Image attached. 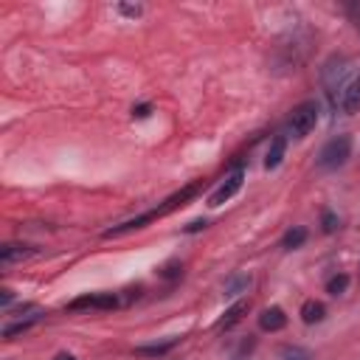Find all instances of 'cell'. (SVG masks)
Instances as JSON below:
<instances>
[{"label":"cell","instance_id":"15","mask_svg":"<svg viewBox=\"0 0 360 360\" xmlns=\"http://www.w3.org/2000/svg\"><path fill=\"white\" fill-rule=\"evenodd\" d=\"M346 287H349V276H346V273H335V276L326 281V292H329V295H340V292H346Z\"/></svg>","mask_w":360,"mask_h":360},{"label":"cell","instance_id":"16","mask_svg":"<svg viewBox=\"0 0 360 360\" xmlns=\"http://www.w3.org/2000/svg\"><path fill=\"white\" fill-rule=\"evenodd\" d=\"M248 287H250V276H233V278L225 281V295H236Z\"/></svg>","mask_w":360,"mask_h":360},{"label":"cell","instance_id":"11","mask_svg":"<svg viewBox=\"0 0 360 360\" xmlns=\"http://www.w3.org/2000/svg\"><path fill=\"white\" fill-rule=\"evenodd\" d=\"M284 152H287V138L284 135H276L267 155H264V169H276L281 160H284Z\"/></svg>","mask_w":360,"mask_h":360},{"label":"cell","instance_id":"9","mask_svg":"<svg viewBox=\"0 0 360 360\" xmlns=\"http://www.w3.org/2000/svg\"><path fill=\"white\" fill-rule=\"evenodd\" d=\"M37 250L31 248V245H20V242H6L3 248H0V262L3 264H14V262H25V259H31Z\"/></svg>","mask_w":360,"mask_h":360},{"label":"cell","instance_id":"1","mask_svg":"<svg viewBox=\"0 0 360 360\" xmlns=\"http://www.w3.org/2000/svg\"><path fill=\"white\" fill-rule=\"evenodd\" d=\"M349 155H352V135H335L332 141H326L323 146H321V152H318V166L321 169H338V166H343L346 160H349Z\"/></svg>","mask_w":360,"mask_h":360},{"label":"cell","instance_id":"4","mask_svg":"<svg viewBox=\"0 0 360 360\" xmlns=\"http://www.w3.org/2000/svg\"><path fill=\"white\" fill-rule=\"evenodd\" d=\"M242 180H245V172H242V169L231 172V174H228V177L208 194V205H211V208H219L222 202H228V200L242 188Z\"/></svg>","mask_w":360,"mask_h":360},{"label":"cell","instance_id":"2","mask_svg":"<svg viewBox=\"0 0 360 360\" xmlns=\"http://www.w3.org/2000/svg\"><path fill=\"white\" fill-rule=\"evenodd\" d=\"M318 124V104L315 101H301L290 118H287V135L292 138H307Z\"/></svg>","mask_w":360,"mask_h":360},{"label":"cell","instance_id":"6","mask_svg":"<svg viewBox=\"0 0 360 360\" xmlns=\"http://www.w3.org/2000/svg\"><path fill=\"white\" fill-rule=\"evenodd\" d=\"M340 110L349 112V115L360 110V73H354L352 82L340 90Z\"/></svg>","mask_w":360,"mask_h":360},{"label":"cell","instance_id":"7","mask_svg":"<svg viewBox=\"0 0 360 360\" xmlns=\"http://www.w3.org/2000/svg\"><path fill=\"white\" fill-rule=\"evenodd\" d=\"M155 217H158V211H146V214H138V217H132V219H127V222H121V225H112V228H107V231H104V239H112V236H121V233L138 231V228H143L146 222H152Z\"/></svg>","mask_w":360,"mask_h":360},{"label":"cell","instance_id":"3","mask_svg":"<svg viewBox=\"0 0 360 360\" xmlns=\"http://www.w3.org/2000/svg\"><path fill=\"white\" fill-rule=\"evenodd\" d=\"M45 312L39 309V307H34V304H25V307H20V318L14 321V323H6L3 326V338L6 340H14L17 335H22V332H28L39 318H42Z\"/></svg>","mask_w":360,"mask_h":360},{"label":"cell","instance_id":"19","mask_svg":"<svg viewBox=\"0 0 360 360\" xmlns=\"http://www.w3.org/2000/svg\"><path fill=\"white\" fill-rule=\"evenodd\" d=\"M118 11H121L124 17H138V14L143 11V6H138V3H135V6H132V3H118Z\"/></svg>","mask_w":360,"mask_h":360},{"label":"cell","instance_id":"12","mask_svg":"<svg viewBox=\"0 0 360 360\" xmlns=\"http://www.w3.org/2000/svg\"><path fill=\"white\" fill-rule=\"evenodd\" d=\"M323 318H326V307H323V301L309 298V301L301 304V321H304V323H321Z\"/></svg>","mask_w":360,"mask_h":360},{"label":"cell","instance_id":"22","mask_svg":"<svg viewBox=\"0 0 360 360\" xmlns=\"http://www.w3.org/2000/svg\"><path fill=\"white\" fill-rule=\"evenodd\" d=\"M11 298H14V292H11L8 287H3V290H0V304H3V307H8V304H11Z\"/></svg>","mask_w":360,"mask_h":360},{"label":"cell","instance_id":"18","mask_svg":"<svg viewBox=\"0 0 360 360\" xmlns=\"http://www.w3.org/2000/svg\"><path fill=\"white\" fill-rule=\"evenodd\" d=\"M321 228H323V233L338 231V217H335L332 211H323V217H321Z\"/></svg>","mask_w":360,"mask_h":360},{"label":"cell","instance_id":"20","mask_svg":"<svg viewBox=\"0 0 360 360\" xmlns=\"http://www.w3.org/2000/svg\"><path fill=\"white\" fill-rule=\"evenodd\" d=\"M152 112V104H138V107H132V118H146Z\"/></svg>","mask_w":360,"mask_h":360},{"label":"cell","instance_id":"17","mask_svg":"<svg viewBox=\"0 0 360 360\" xmlns=\"http://www.w3.org/2000/svg\"><path fill=\"white\" fill-rule=\"evenodd\" d=\"M278 360H309V352L301 349V346H281Z\"/></svg>","mask_w":360,"mask_h":360},{"label":"cell","instance_id":"23","mask_svg":"<svg viewBox=\"0 0 360 360\" xmlns=\"http://www.w3.org/2000/svg\"><path fill=\"white\" fill-rule=\"evenodd\" d=\"M53 360H76V357H73V354H70V352H59V354H56V357H53Z\"/></svg>","mask_w":360,"mask_h":360},{"label":"cell","instance_id":"8","mask_svg":"<svg viewBox=\"0 0 360 360\" xmlns=\"http://www.w3.org/2000/svg\"><path fill=\"white\" fill-rule=\"evenodd\" d=\"M284 326H287V315H284L281 307H267V309H262V315H259V329H262V332H281Z\"/></svg>","mask_w":360,"mask_h":360},{"label":"cell","instance_id":"10","mask_svg":"<svg viewBox=\"0 0 360 360\" xmlns=\"http://www.w3.org/2000/svg\"><path fill=\"white\" fill-rule=\"evenodd\" d=\"M250 309V301L248 298H239L236 304H231L228 309H225V315L217 321V329H231L233 323H239L242 318H245V312Z\"/></svg>","mask_w":360,"mask_h":360},{"label":"cell","instance_id":"5","mask_svg":"<svg viewBox=\"0 0 360 360\" xmlns=\"http://www.w3.org/2000/svg\"><path fill=\"white\" fill-rule=\"evenodd\" d=\"M115 307H118V298L112 292H90V295L73 298L68 304L70 312H79V309H115Z\"/></svg>","mask_w":360,"mask_h":360},{"label":"cell","instance_id":"14","mask_svg":"<svg viewBox=\"0 0 360 360\" xmlns=\"http://www.w3.org/2000/svg\"><path fill=\"white\" fill-rule=\"evenodd\" d=\"M174 343H177V338H172V340H166V343H152V346H138L135 349V354H143V357H163L169 349H174Z\"/></svg>","mask_w":360,"mask_h":360},{"label":"cell","instance_id":"13","mask_svg":"<svg viewBox=\"0 0 360 360\" xmlns=\"http://www.w3.org/2000/svg\"><path fill=\"white\" fill-rule=\"evenodd\" d=\"M307 242V228H301V225H295V228H290L284 236H281V248L284 250H292V248H301Z\"/></svg>","mask_w":360,"mask_h":360},{"label":"cell","instance_id":"21","mask_svg":"<svg viewBox=\"0 0 360 360\" xmlns=\"http://www.w3.org/2000/svg\"><path fill=\"white\" fill-rule=\"evenodd\" d=\"M205 225H208V219H194V222H188L183 231H186V233H194V231H202Z\"/></svg>","mask_w":360,"mask_h":360}]
</instances>
